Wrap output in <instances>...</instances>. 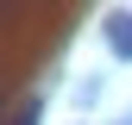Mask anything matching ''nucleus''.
Wrapping results in <instances>:
<instances>
[{
    "mask_svg": "<svg viewBox=\"0 0 132 125\" xmlns=\"http://www.w3.org/2000/svg\"><path fill=\"white\" fill-rule=\"evenodd\" d=\"M107 50L132 62V13H107Z\"/></svg>",
    "mask_w": 132,
    "mask_h": 125,
    "instance_id": "f257e3e1",
    "label": "nucleus"
},
{
    "mask_svg": "<svg viewBox=\"0 0 132 125\" xmlns=\"http://www.w3.org/2000/svg\"><path fill=\"white\" fill-rule=\"evenodd\" d=\"M38 119H44V106H38V94H31V100L13 106V119H6V125H38Z\"/></svg>",
    "mask_w": 132,
    "mask_h": 125,
    "instance_id": "f03ea898",
    "label": "nucleus"
}]
</instances>
